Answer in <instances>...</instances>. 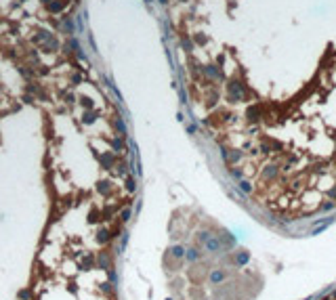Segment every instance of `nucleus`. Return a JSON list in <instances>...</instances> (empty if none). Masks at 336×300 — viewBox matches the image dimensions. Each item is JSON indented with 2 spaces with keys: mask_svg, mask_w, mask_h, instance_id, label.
Masks as SVG:
<instances>
[{
  "mask_svg": "<svg viewBox=\"0 0 336 300\" xmlns=\"http://www.w3.org/2000/svg\"><path fill=\"white\" fill-rule=\"evenodd\" d=\"M53 32H51V29H38V32H36L34 36H32V38H30V42H32V44H44L46 40H51V38H53Z\"/></svg>",
  "mask_w": 336,
  "mask_h": 300,
  "instance_id": "nucleus-4",
  "label": "nucleus"
},
{
  "mask_svg": "<svg viewBox=\"0 0 336 300\" xmlns=\"http://www.w3.org/2000/svg\"><path fill=\"white\" fill-rule=\"evenodd\" d=\"M48 2H51V0H40V4H42V7H46Z\"/></svg>",
  "mask_w": 336,
  "mask_h": 300,
  "instance_id": "nucleus-16",
  "label": "nucleus"
},
{
  "mask_svg": "<svg viewBox=\"0 0 336 300\" xmlns=\"http://www.w3.org/2000/svg\"><path fill=\"white\" fill-rule=\"evenodd\" d=\"M202 71L206 76H210V78H219V69H216V65H206L202 67Z\"/></svg>",
  "mask_w": 336,
  "mask_h": 300,
  "instance_id": "nucleus-8",
  "label": "nucleus"
},
{
  "mask_svg": "<svg viewBox=\"0 0 336 300\" xmlns=\"http://www.w3.org/2000/svg\"><path fill=\"white\" fill-rule=\"evenodd\" d=\"M40 51L46 55H55V53H59L61 51V42H59V38L57 36H53L51 40H46L44 44H40Z\"/></svg>",
  "mask_w": 336,
  "mask_h": 300,
  "instance_id": "nucleus-2",
  "label": "nucleus"
},
{
  "mask_svg": "<svg viewBox=\"0 0 336 300\" xmlns=\"http://www.w3.org/2000/svg\"><path fill=\"white\" fill-rule=\"evenodd\" d=\"M78 99H80L78 103H80L82 107H84V109H95V101H93L90 97H86V95H80Z\"/></svg>",
  "mask_w": 336,
  "mask_h": 300,
  "instance_id": "nucleus-7",
  "label": "nucleus"
},
{
  "mask_svg": "<svg viewBox=\"0 0 336 300\" xmlns=\"http://www.w3.org/2000/svg\"><path fill=\"white\" fill-rule=\"evenodd\" d=\"M36 67H38V69H36L38 76H48V74H51V67H48V65H40V63H38Z\"/></svg>",
  "mask_w": 336,
  "mask_h": 300,
  "instance_id": "nucleus-10",
  "label": "nucleus"
},
{
  "mask_svg": "<svg viewBox=\"0 0 336 300\" xmlns=\"http://www.w3.org/2000/svg\"><path fill=\"white\" fill-rule=\"evenodd\" d=\"M59 32L65 34L67 38L76 34V23H74V17H71V15H63L61 17V21H59Z\"/></svg>",
  "mask_w": 336,
  "mask_h": 300,
  "instance_id": "nucleus-1",
  "label": "nucleus"
},
{
  "mask_svg": "<svg viewBox=\"0 0 336 300\" xmlns=\"http://www.w3.org/2000/svg\"><path fill=\"white\" fill-rule=\"evenodd\" d=\"M7 59H17V51L15 48H9L7 51Z\"/></svg>",
  "mask_w": 336,
  "mask_h": 300,
  "instance_id": "nucleus-14",
  "label": "nucleus"
},
{
  "mask_svg": "<svg viewBox=\"0 0 336 300\" xmlns=\"http://www.w3.org/2000/svg\"><path fill=\"white\" fill-rule=\"evenodd\" d=\"M17 71L21 74V78H25V80H32L36 76V69L27 63V65H17Z\"/></svg>",
  "mask_w": 336,
  "mask_h": 300,
  "instance_id": "nucleus-5",
  "label": "nucleus"
},
{
  "mask_svg": "<svg viewBox=\"0 0 336 300\" xmlns=\"http://www.w3.org/2000/svg\"><path fill=\"white\" fill-rule=\"evenodd\" d=\"M181 46L185 48L187 53H191V51H193V44H191V40H189L187 36H181Z\"/></svg>",
  "mask_w": 336,
  "mask_h": 300,
  "instance_id": "nucleus-9",
  "label": "nucleus"
},
{
  "mask_svg": "<svg viewBox=\"0 0 336 300\" xmlns=\"http://www.w3.org/2000/svg\"><path fill=\"white\" fill-rule=\"evenodd\" d=\"M193 42H198V44H206V36L195 34V36H193Z\"/></svg>",
  "mask_w": 336,
  "mask_h": 300,
  "instance_id": "nucleus-13",
  "label": "nucleus"
},
{
  "mask_svg": "<svg viewBox=\"0 0 336 300\" xmlns=\"http://www.w3.org/2000/svg\"><path fill=\"white\" fill-rule=\"evenodd\" d=\"M97 118H99V111H95V109H86L84 115H82V122H84V124H95V122H97Z\"/></svg>",
  "mask_w": 336,
  "mask_h": 300,
  "instance_id": "nucleus-6",
  "label": "nucleus"
},
{
  "mask_svg": "<svg viewBox=\"0 0 336 300\" xmlns=\"http://www.w3.org/2000/svg\"><path fill=\"white\" fill-rule=\"evenodd\" d=\"M70 82H71V86H78V84H82V76L80 74H71Z\"/></svg>",
  "mask_w": 336,
  "mask_h": 300,
  "instance_id": "nucleus-11",
  "label": "nucleus"
},
{
  "mask_svg": "<svg viewBox=\"0 0 336 300\" xmlns=\"http://www.w3.org/2000/svg\"><path fill=\"white\" fill-rule=\"evenodd\" d=\"M67 2H70V0H51V2L46 4V11H48L51 15H61L63 11L67 9Z\"/></svg>",
  "mask_w": 336,
  "mask_h": 300,
  "instance_id": "nucleus-3",
  "label": "nucleus"
},
{
  "mask_svg": "<svg viewBox=\"0 0 336 300\" xmlns=\"http://www.w3.org/2000/svg\"><path fill=\"white\" fill-rule=\"evenodd\" d=\"M160 4H162V7H168V2H170V0H158Z\"/></svg>",
  "mask_w": 336,
  "mask_h": 300,
  "instance_id": "nucleus-15",
  "label": "nucleus"
},
{
  "mask_svg": "<svg viewBox=\"0 0 336 300\" xmlns=\"http://www.w3.org/2000/svg\"><path fill=\"white\" fill-rule=\"evenodd\" d=\"M179 2H187V0H179Z\"/></svg>",
  "mask_w": 336,
  "mask_h": 300,
  "instance_id": "nucleus-17",
  "label": "nucleus"
},
{
  "mask_svg": "<svg viewBox=\"0 0 336 300\" xmlns=\"http://www.w3.org/2000/svg\"><path fill=\"white\" fill-rule=\"evenodd\" d=\"M61 95H65V90H61ZM65 103H67V105H74V103H76V95H65Z\"/></svg>",
  "mask_w": 336,
  "mask_h": 300,
  "instance_id": "nucleus-12",
  "label": "nucleus"
}]
</instances>
